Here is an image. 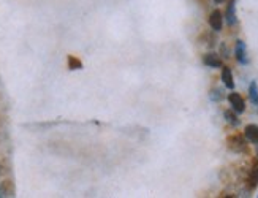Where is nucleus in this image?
I'll return each mask as SVG.
<instances>
[{"label": "nucleus", "mask_w": 258, "mask_h": 198, "mask_svg": "<svg viewBox=\"0 0 258 198\" xmlns=\"http://www.w3.org/2000/svg\"><path fill=\"white\" fill-rule=\"evenodd\" d=\"M257 157H258V148H257Z\"/></svg>", "instance_id": "nucleus-16"}, {"label": "nucleus", "mask_w": 258, "mask_h": 198, "mask_svg": "<svg viewBox=\"0 0 258 198\" xmlns=\"http://www.w3.org/2000/svg\"><path fill=\"white\" fill-rule=\"evenodd\" d=\"M220 51H222V54H224V57H228V50H226V46H225V45H222Z\"/></svg>", "instance_id": "nucleus-14"}, {"label": "nucleus", "mask_w": 258, "mask_h": 198, "mask_svg": "<svg viewBox=\"0 0 258 198\" xmlns=\"http://www.w3.org/2000/svg\"><path fill=\"white\" fill-rule=\"evenodd\" d=\"M222 99V95H220V91L219 89H215V91L211 92V100H215V101H219Z\"/></svg>", "instance_id": "nucleus-13"}, {"label": "nucleus", "mask_w": 258, "mask_h": 198, "mask_svg": "<svg viewBox=\"0 0 258 198\" xmlns=\"http://www.w3.org/2000/svg\"><path fill=\"white\" fill-rule=\"evenodd\" d=\"M249 99L254 105H258V86L255 81L250 82V87H249Z\"/></svg>", "instance_id": "nucleus-10"}, {"label": "nucleus", "mask_w": 258, "mask_h": 198, "mask_svg": "<svg viewBox=\"0 0 258 198\" xmlns=\"http://www.w3.org/2000/svg\"><path fill=\"white\" fill-rule=\"evenodd\" d=\"M235 2H236V0H230V3H228V7H226V22H228V26H235V24H236Z\"/></svg>", "instance_id": "nucleus-8"}, {"label": "nucleus", "mask_w": 258, "mask_h": 198, "mask_svg": "<svg viewBox=\"0 0 258 198\" xmlns=\"http://www.w3.org/2000/svg\"><path fill=\"white\" fill-rule=\"evenodd\" d=\"M235 56H236V61L239 64H247V56H245V43H244L242 40H238L236 41Z\"/></svg>", "instance_id": "nucleus-5"}, {"label": "nucleus", "mask_w": 258, "mask_h": 198, "mask_svg": "<svg viewBox=\"0 0 258 198\" xmlns=\"http://www.w3.org/2000/svg\"><path fill=\"white\" fill-rule=\"evenodd\" d=\"M214 2H215V3H222L224 0H214Z\"/></svg>", "instance_id": "nucleus-15"}, {"label": "nucleus", "mask_w": 258, "mask_h": 198, "mask_svg": "<svg viewBox=\"0 0 258 198\" xmlns=\"http://www.w3.org/2000/svg\"><path fill=\"white\" fill-rule=\"evenodd\" d=\"M0 197H3V194H2V192H0Z\"/></svg>", "instance_id": "nucleus-17"}, {"label": "nucleus", "mask_w": 258, "mask_h": 198, "mask_svg": "<svg viewBox=\"0 0 258 198\" xmlns=\"http://www.w3.org/2000/svg\"><path fill=\"white\" fill-rule=\"evenodd\" d=\"M247 182H249V187H255V185L258 184V164H255L254 168L250 170Z\"/></svg>", "instance_id": "nucleus-9"}, {"label": "nucleus", "mask_w": 258, "mask_h": 198, "mask_svg": "<svg viewBox=\"0 0 258 198\" xmlns=\"http://www.w3.org/2000/svg\"><path fill=\"white\" fill-rule=\"evenodd\" d=\"M225 117H226V121L230 122L231 125H238V124H239L238 117L235 116V113H231V111H225Z\"/></svg>", "instance_id": "nucleus-12"}, {"label": "nucleus", "mask_w": 258, "mask_h": 198, "mask_svg": "<svg viewBox=\"0 0 258 198\" xmlns=\"http://www.w3.org/2000/svg\"><path fill=\"white\" fill-rule=\"evenodd\" d=\"M209 26H211V29L212 31H215V32H219V31H222V26H224V17H222V13L219 10H214L212 13H211V16H209Z\"/></svg>", "instance_id": "nucleus-3"}, {"label": "nucleus", "mask_w": 258, "mask_h": 198, "mask_svg": "<svg viewBox=\"0 0 258 198\" xmlns=\"http://www.w3.org/2000/svg\"><path fill=\"white\" fill-rule=\"evenodd\" d=\"M228 148L233 152H247V141L242 135H233L228 138Z\"/></svg>", "instance_id": "nucleus-1"}, {"label": "nucleus", "mask_w": 258, "mask_h": 198, "mask_svg": "<svg viewBox=\"0 0 258 198\" xmlns=\"http://www.w3.org/2000/svg\"><path fill=\"white\" fill-rule=\"evenodd\" d=\"M68 64H70V68H71V70H80V68L82 67V64L78 61L76 57H73V56L68 57Z\"/></svg>", "instance_id": "nucleus-11"}, {"label": "nucleus", "mask_w": 258, "mask_h": 198, "mask_svg": "<svg viewBox=\"0 0 258 198\" xmlns=\"http://www.w3.org/2000/svg\"><path fill=\"white\" fill-rule=\"evenodd\" d=\"M203 62L211 68H220L222 67V61L219 59V56H215V54H206V56L203 57Z\"/></svg>", "instance_id": "nucleus-6"}, {"label": "nucleus", "mask_w": 258, "mask_h": 198, "mask_svg": "<svg viewBox=\"0 0 258 198\" xmlns=\"http://www.w3.org/2000/svg\"><path fill=\"white\" fill-rule=\"evenodd\" d=\"M244 135H245V140L247 141L254 143V145H258V125H255V124L245 125Z\"/></svg>", "instance_id": "nucleus-4"}, {"label": "nucleus", "mask_w": 258, "mask_h": 198, "mask_svg": "<svg viewBox=\"0 0 258 198\" xmlns=\"http://www.w3.org/2000/svg\"><path fill=\"white\" fill-rule=\"evenodd\" d=\"M228 101H230V105L233 106V110H235L236 113H244L245 111V101L239 94H236V92L230 94L228 95Z\"/></svg>", "instance_id": "nucleus-2"}, {"label": "nucleus", "mask_w": 258, "mask_h": 198, "mask_svg": "<svg viewBox=\"0 0 258 198\" xmlns=\"http://www.w3.org/2000/svg\"><path fill=\"white\" fill-rule=\"evenodd\" d=\"M222 81H224L225 87H228V89H233V87H235V81H233V73H231V70L228 68V67L222 68Z\"/></svg>", "instance_id": "nucleus-7"}]
</instances>
